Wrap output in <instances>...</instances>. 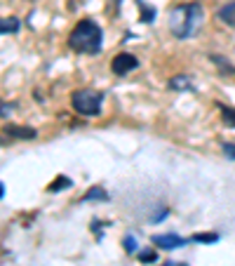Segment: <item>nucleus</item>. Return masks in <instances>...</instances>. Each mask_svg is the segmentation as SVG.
<instances>
[{
    "label": "nucleus",
    "instance_id": "obj_1",
    "mask_svg": "<svg viewBox=\"0 0 235 266\" xmlns=\"http://www.w3.org/2000/svg\"><path fill=\"white\" fill-rule=\"evenodd\" d=\"M204 10L200 3H184L170 10V31L176 40H188L202 26Z\"/></svg>",
    "mask_w": 235,
    "mask_h": 266
},
{
    "label": "nucleus",
    "instance_id": "obj_2",
    "mask_svg": "<svg viewBox=\"0 0 235 266\" xmlns=\"http://www.w3.org/2000/svg\"><path fill=\"white\" fill-rule=\"evenodd\" d=\"M102 45H104L102 26L92 22V19H82L68 36V47L76 50L78 55H96V52H102Z\"/></svg>",
    "mask_w": 235,
    "mask_h": 266
},
{
    "label": "nucleus",
    "instance_id": "obj_3",
    "mask_svg": "<svg viewBox=\"0 0 235 266\" xmlns=\"http://www.w3.org/2000/svg\"><path fill=\"white\" fill-rule=\"evenodd\" d=\"M70 104H73L76 113L92 118L102 113L104 97L99 92H94V90H76V92L70 94Z\"/></svg>",
    "mask_w": 235,
    "mask_h": 266
},
{
    "label": "nucleus",
    "instance_id": "obj_4",
    "mask_svg": "<svg viewBox=\"0 0 235 266\" xmlns=\"http://www.w3.org/2000/svg\"><path fill=\"white\" fill-rule=\"evenodd\" d=\"M136 66H139V59L134 55H130V52H120V55L113 59V64H110V69H113L116 76H127V73L134 71Z\"/></svg>",
    "mask_w": 235,
    "mask_h": 266
},
{
    "label": "nucleus",
    "instance_id": "obj_5",
    "mask_svg": "<svg viewBox=\"0 0 235 266\" xmlns=\"http://www.w3.org/2000/svg\"><path fill=\"white\" fill-rule=\"evenodd\" d=\"M188 240L181 238L176 233H162V235H153V245L162 247V250H176V247H184Z\"/></svg>",
    "mask_w": 235,
    "mask_h": 266
},
{
    "label": "nucleus",
    "instance_id": "obj_6",
    "mask_svg": "<svg viewBox=\"0 0 235 266\" xmlns=\"http://www.w3.org/2000/svg\"><path fill=\"white\" fill-rule=\"evenodd\" d=\"M2 132L10 134V137H14V139H33V137L38 134L33 127H26V125H5Z\"/></svg>",
    "mask_w": 235,
    "mask_h": 266
},
{
    "label": "nucleus",
    "instance_id": "obj_7",
    "mask_svg": "<svg viewBox=\"0 0 235 266\" xmlns=\"http://www.w3.org/2000/svg\"><path fill=\"white\" fill-rule=\"evenodd\" d=\"M216 19L221 24H226V26H233L235 29V0L233 3H226V5H221L216 10Z\"/></svg>",
    "mask_w": 235,
    "mask_h": 266
},
{
    "label": "nucleus",
    "instance_id": "obj_8",
    "mask_svg": "<svg viewBox=\"0 0 235 266\" xmlns=\"http://www.w3.org/2000/svg\"><path fill=\"white\" fill-rule=\"evenodd\" d=\"M139 3V10H141V22L144 24H153V19H156V10L148 8L144 0H136Z\"/></svg>",
    "mask_w": 235,
    "mask_h": 266
},
{
    "label": "nucleus",
    "instance_id": "obj_9",
    "mask_svg": "<svg viewBox=\"0 0 235 266\" xmlns=\"http://www.w3.org/2000/svg\"><path fill=\"white\" fill-rule=\"evenodd\" d=\"M19 31V19H0V36Z\"/></svg>",
    "mask_w": 235,
    "mask_h": 266
},
{
    "label": "nucleus",
    "instance_id": "obj_10",
    "mask_svg": "<svg viewBox=\"0 0 235 266\" xmlns=\"http://www.w3.org/2000/svg\"><path fill=\"white\" fill-rule=\"evenodd\" d=\"M82 200H104V203H106V200H108V193H106V191H104V188H90V191H87L85 193V198H82Z\"/></svg>",
    "mask_w": 235,
    "mask_h": 266
},
{
    "label": "nucleus",
    "instance_id": "obj_11",
    "mask_svg": "<svg viewBox=\"0 0 235 266\" xmlns=\"http://www.w3.org/2000/svg\"><path fill=\"white\" fill-rule=\"evenodd\" d=\"M170 87H172V90H188V87H190V78H188V76H174V78L170 80Z\"/></svg>",
    "mask_w": 235,
    "mask_h": 266
},
{
    "label": "nucleus",
    "instance_id": "obj_12",
    "mask_svg": "<svg viewBox=\"0 0 235 266\" xmlns=\"http://www.w3.org/2000/svg\"><path fill=\"white\" fill-rule=\"evenodd\" d=\"M136 257H139V261L141 264H153V261H158V252L156 250H141V252H136Z\"/></svg>",
    "mask_w": 235,
    "mask_h": 266
},
{
    "label": "nucleus",
    "instance_id": "obj_13",
    "mask_svg": "<svg viewBox=\"0 0 235 266\" xmlns=\"http://www.w3.org/2000/svg\"><path fill=\"white\" fill-rule=\"evenodd\" d=\"M190 240H193V243H202V245L216 243V240H219V233H196Z\"/></svg>",
    "mask_w": 235,
    "mask_h": 266
},
{
    "label": "nucleus",
    "instance_id": "obj_14",
    "mask_svg": "<svg viewBox=\"0 0 235 266\" xmlns=\"http://www.w3.org/2000/svg\"><path fill=\"white\" fill-rule=\"evenodd\" d=\"M221 118H224V123H226L228 127H235V109L221 106Z\"/></svg>",
    "mask_w": 235,
    "mask_h": 266
},
{
    "label": "nucleus",
    "instance_id": "obj_15",
    "mask_svg": "<svg viewBox=\"0 0 235 266\" xmlns=\"http://www.w3.org/2000/svg\"><path fill=\"white\" fill-rule=\"evenodd\" d=\"M59 188H70V179H66V177H59L54 184H50V188H47V191H50V193H56Z\"/></svg>",
    "mask_w": 235,
    "mask_h": 266
},
{
    "label": "nucleus",
    "instance_id": "obj_16",
    "mask_svg": "<svg viewBox=\"0 0 235 266\" xmlns=\"http://www.w3.org/2000/svg\"><path fill=\"white\" fill-rule=\"evenodd\" d=\"M122 247H125L130 254H132V252H136V250H139V245H136V238H134V235H125V238H122Z\"/></svg>",
    "mask_w": 235,
    "mask_h": 266
},
{
    "label": "nucleus",
    "instance_id": "obj_17",
    "mask_svg": "<svg viewBox=\"0 0 235 266\" xmlns=\"http://www.w3.org/2000/svg\"><path fill=\"white\" fill-rule=\"evenodd\" d=\"M212 62H214V64H219L221 69H226L228 73H235V66H230L228 62H224V57H216V55H214V57H212Z\"/></svg>",
    "mask_w": 235,
    "mask_h": 266
},
{
    "label": "nucleus",
    "instance_id": "obj_18",
    "mask_svg": "<svg viewBox=\"0 0 235 266\" xmlns=\"http://www.w3.org/2000/svg\"><path fill=\"white\" fill-rule=\"evenodd\" d=\"M167 214H170V210H167V207H160V212H158V214H153V217H150V221H162Z\"/></svg>",
    "mask_w": 235,
    "mask_h": 266
},
{
    "label": "nucleus",
    "instance_id": "obj_19",
    "mask_svg": "<svg viewBox=\"0 0 235 266\" xmlns=\"http://www.w3.org/2000/svg\"><path fill=\"white\" fill-rule=\"evenodd\" d=\"M224 153H226L230 160H235V144H224Z\"/></svg>",
    "mask_w": 235,
    "mask_h": 266
},
{
    "label": "nucleus",
    "instance_id": "obj_20",
    "mask_svg": "<svg viewBox=\"0 0 235 266\" xmlns=\"http://www.w3.org/2000/svg\"><path fill=\"white\" fill-rule=\"evenodd\" d=\"M162 266H188V264H179V261H167V264H162Z\"/></svg>",
    "mask_w": 235,
    "mask_h": 266
},
{
    "label": "nucleus",
    "instance_id": "obj_21",
    "mask_svg": "<svg viewBox=\"0 0 235 266\" xmlns=\"http://www.w3.org/2000/svg\"><path fill=\"white\" fill-rule=\"evenodd\" d=\"M2 193H5V186H2V184H0V198H2Z\"/></svg>",
    "mask_w": 235,
    "mask_h": 266
}]
</instances>
